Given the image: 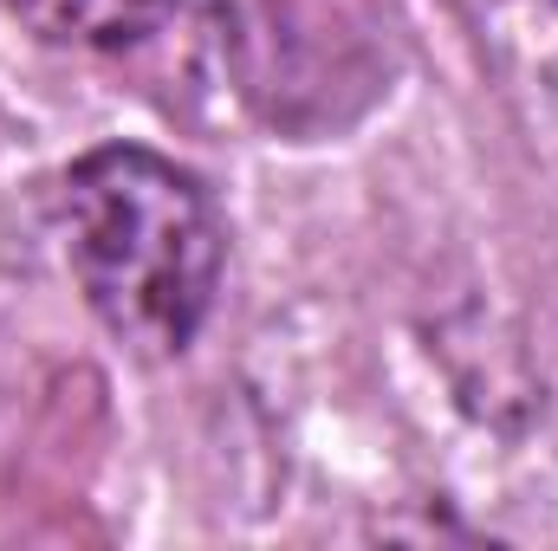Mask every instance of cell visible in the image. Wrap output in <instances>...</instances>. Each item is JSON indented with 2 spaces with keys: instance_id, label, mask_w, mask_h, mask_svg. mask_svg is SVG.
Segmentation results:
<instances>
[{
  "instance_id": "1",
  "label": "cell",
  "mask_w": 558,
  "mask_h": 551,
  "mask_svg": "<svg viewBox=\"0 0 558 551\" xmlns=\"http://www.w3.org/2000/svg\"><path fill=\"white\" fill-rule=\"evenodd\" d=\"M65 260L92 311L137 351H182L221 279V221L189 169L137 143H105L65 169Z\"/></svg>"
},
{
  "instance_id": "2",
  "label": "cell",
  "mask_w": 558,
  "mask_h": 551,
  "mask_svg": "<svg viewBox=\"0 0 558 551\" xmlns=\"http://www.w3.org/2000/svg\"><path fill=\"white\" fill-rule=\"evenodd\" d=\"M175 0H26V13L59 33V39H85V46H124L149 33Z\"/></svg>"
}]
</instances>
